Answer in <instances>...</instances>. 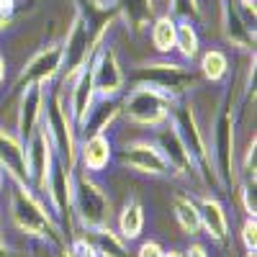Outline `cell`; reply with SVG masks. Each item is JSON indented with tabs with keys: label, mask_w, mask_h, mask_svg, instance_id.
<instances>
[{
	"label": "cell",
	"mask_w": 257,
	"mask_h": 257,
	"mask_svg": "<svg viewBox=\"0 0 257 257\" xmlns=\"http://www.w3.org/2000/svg\"><path fill=\"white\" fill-rule=\"evenodd\" d=\"M6 183H8V216L16 231H21L29 239L62 247L64 234L57 219L52 216L47 201L26 183H16V180H6Z\"/></svg>",
	"instance_id": "1"
},
{
	"label": "cell",
	"mask_w": 257,
	"mask_h": 257,
	"mask_svg": "<svg viewBox=\"0 0 257 257\" xmlns=\"http://www.w3.org/2000/svg\"><path fill=\"white\" fill-rule=\"evenodd\" d=\"M206 147L208 157L213 165V173L219 178L221 188H231L239 183V170H237V108L229 98L224 95L221 105L213 111L208 128H206Z\"/></svg>",
	"instance_id": "2"
},
{
	"label": "cell",
	"mask_w": 257,
	"mask_h": 257,
	"mask_svg": "<svg viewBox=\"0 0 257 257\" xmlns=\"http://www.w3.org/2000/svg\"><path fill=\"white\" fill-rule=\"evenodd\" d=\"M128 77H132V82L149 85V88L165 93L167 98H173V100L188 98L201 82L198 72H193L185 62H173L170 57L137 64Z\"/></svg>",
	"instance_id": "3"
},
{
	"label": "cell",
	"mask_w": 257,
	"mask_h": 257,
	"mask_svg": "<svg viewBox=\"0 0 257 257\" xmlns=\"http://www.w3.org/2000/svg\"><path fill=\"white\" fill-rule=\"evenodd\" d=\"M47 134L52 139V147H54V155L57 160H62L70 170L77 167V144H80V137H77V126L70 116V108H67V100H64V93L57 82L47 85V105H44V123Z\"/></svg>",
	"instance_id": "4"
},
{
	"label": "cell",
	"mask_w": 257,
	"mask_h": 257,
	"mask_svg": "<svg viewBox=\"0 0 257 257\" xmlns=\"http://www.w3.org/2000/svg\"><path fill=\"white\" fill-rule=\"evenodd\" d=\"M72 219L82 229L111 226L113 219L111 196L105 193L95 175H88L80 167H75L72 173Z\"/></svg>",
	"instance_id": "5"
},
{
	"label": "cell",
	"mask_w": 257,
	"mask_h": 257,
	"mask_svg": "<svg viewBox=\"0 0 257 257\" xmlns=\"http://www.w3.org/2000/svg\"><path fill=\"white\" fill-rule=\"evenodd\" d=\"M170 123L175 126L178 137L183 139L185 149L190 152V157L196 160L198 170H201V178L206 183H213L216 188L219 185V178L213 173V165H211V157H208V147H206V126L198 116V108L193 98H180L173 103V111H170Z\"/></svg>",
	"instance_id": "6"
},
{
	"label": "cell",
	"mask_w": 257,
	"mask_h": 257,
	"mask_svg": "<svg viewBox=\"0 0 257 257\" xmlns=\"http://www.w3.org/2000/svg\"><path fill=\"white\" fill-rule=\"evenodd\" d=\"M173 98H167L165 93L149 88V85L134 82L128 90L121 95V118L128 121L132 126L139 128H157L165 121H170V111H173Z\"/></svg>",
	"instance_id": "7"
},
{
	"label": "cell",
	"mask_w": 257,
	"mask_h": 257,
	"mask_svg": "<svg viewBox=\"0 0 257 257\" xmlns=\"http://www.w3.org/2000/svg\"><path fill=\"white\" fill-rule=\"evenodd\" d=\"M88 70L93 77V88L98 98H118L126 90V70L121 64V57L111 41H100L95 47Z\"/></svg>",
	"instance_id": "8"
},
{
	"label": "cell",
	"mask_w": 257,
	"mask_h": 257,
	"mask_svg": "<svg viewBox=\"0 0 257 257\" xmlns=\"http://www.w3.org/2000/svg\"><path fill=\"white\" fill-rule=\"evenodd\" d=\"M118 165L144 178H173V170L152 139H132L118 149Z\"/></svg>",
	"instance_id": "9"
},
{
	"label": "cell",
	"mask_w": 257,
	"mask_h": 257,
	"mask_svg": "<svg viewBox=\"0 0 257 257\" xmlns=\"http://www.w3.org/2000/svg\"><path fill=\"white\" fill-rule=\"evenodd\" d=\"M62 41H52V44L41 47L39 52H34L26 64L21 67L13 88L24 90L29 85H52L59 80L62 75Z\"/></svg>",
	"instance_id": "10"
},
{
	"label": "cell",
	"mask_w": 257,
	"mask_h": 257,
	"mask_svg": "<svg viewBox=\"0 0 257 257\" xmlns=\"http://www.w3.org/2000/svg\"><path fill=\"white\" fill-rule=\"evenodd\" d=\"M149 139L155 142V147L160 149V155L165 157V162L170 165V170H173V178H201V170L196 165V160L190 157V152L185 149L183 139L178 137L175 126L165 121L162 126L152 128V134H149Z\"/></svg>",
	"instance_id": "11"
},
{
	"label": "cell",
	"mask_w": 257,
	"mask_h": 257,
	"mask_svg": "<svg viewBox=\"0 0 257 257\" xmlns=\"http://www.w3.org/2000/svg\"><path fill=\"white\" fill-rule=\"evenodd\" d=\"M24 152H26V178H29V185L39 193H44V183L54 167V147H52V139L47 134V128L41 126L36 132L24 142Z\"/></svg>",
	"instance_id": "12"
},
{
	"label": "cell",
	"mask_w": 257,
	"mask_h": 257,
	"mask_svg": "<svg viewBox=\"0 0 257 257\" xmlns=\"http://www.w3.org/2000/svg\"><path fill=\"white\" fill-rule=\"evenodd\" d=\"M72 173L75 170H70L62 160H54V167L44 183V193H41V198L47 201L62 231H64V219L67 221L72 219Z\"/></svg>",
	"instance_id": "13"
},
{
	"label": "cell",
	"mask_w": 257,
	"mask_h": 257,
	"mask_svg": "<svg viewBox=\"0 0 257 257\" xmlns=\"http://www.w3.org/2000/svg\"><path fill=\"white\" fill-rule=\"evenodd\" d=\"M18 103H16V123L13 132L18 134L21 142H26L36 128L44 123V105H47V85H29V88L18 90Z\"/></svg>",
	"instance_id": "14"
},
{
	"label": "cell",
	"mask_w": 257,
	"mask_h": 257,
	"mask_svg": "<svg viewBox=\"0 0 257 257\" xmlns=\"http://www.w3.org/2000/svg\"><path fill=\"white\" fill-rule=\"evenodd\" d=\"M221 31L231 47L242 52L254 49V21L234 0H221Z\"/></svg>",
	"instance_id": "15"
},
{
	"label": "cell",
	"mask_w": 257,
	"mask_h": 257,
	"mask_svg": "<svg viewBox=\"0 0 257 257\" xmlns=\"http://www.w3.org/2000/svg\"><path fill=\"white\" fill-rule=\"evenodd\" d=\"M113 139L108 134H90L82 137L77 144V167L85 170L88 175H100L105 167L113 162Z\"/></svg>",
	"instance_id": "16"
},
{
	"label": "cell",
	"mask_w": 257,
	"mask_h": 257,
	"mask_svg": "<svg viewBox=\"0 0 257 257\" xmlns=\"http://www.w3.org/2000/svg\"><path fill=\"white\" fill-rule=\"evenodd\" d=\"M0 167L8 180L16 183H26V152H24V142L18 139V134L13 128H8L6 123H0Z\"/></svg>",
	"instance_id": "17"
},
{
	"label": "cell",
	"mask_w": 257,
	"mask_h": 257,
	"mask_svg": "<svg viewBox=\"0 0 257 257\" xmlns=\"http://www.w3.org/2000/svg\"><path fill=\"white\" fill-rule=\"evenodd\" d=\"M196 203H198V216H201V231L208 234L211 242L226 244L229 237H231L226 206H224L216 196H201Z\"/></svg>",
	"instance_id": "18"
},
{
	"label": "cell",
	"mask_w": 257,
	"mask_h": 257,
	"mask_svg": "<svg viewBox=\"0 0 257 257\" xmlns=\"http://www.w3.org/2000/svg\"><path fill=\"white\" fill-rule=\"evenodd\" d=\"M121 118V95L118 98H95L93 108L77 126V137H90V134H108L113 123Z\"/></svg>",
	"instance_id": "19"
},
{
	"label": "cell",
	"mask_w": 257,
	"mask_h": 257,
	"mask_svg": "<svg viewBox=\"0 0 257 257\" xmlns=\"http://www.w3.org/2000/svg\"><path fill=\"white\" fill-rule=\"evenodd\" d=\"M118 18L126 24L128 34H142L149 29V24L157 16L155 0H113Z\"/></svg>",
	"instance_id": "20"
},
{
	"label": "cell",
	"mask_w": 257,
	"mask_h": 257,
	"mask_svg": "<svg viewBox=\"0 0 257 257\" xmlns=\"http://www.w3.org/2000/svg\"><path fill=\"white\" fill-rule=\"evenodd\" d=\"M82 237L90 242L98 257H132L126 239L111 226H95V229H82Z\"/></svg>",
	"instance_id": "21"
},
{
	"label": "cell",
	"mask_w": 257,
	"mask_h": 257,
	"mask_svg": "<svg viewBox=\"0 0 257 257\" xmlns=\"http://www.w3.org/2000/svg\"><path fill=\"white\" fill-rule=\"evenodd\" d=\"M144 206L139 198H126L121 211H118V216H116V226H118V234L126 239V242H134L142 237V231H144Z\"/></svg>",
	"instance_id": "22"
},
{
	"label": "cell",
	"mask_w": 257,
	"mask_h": 257,
	"mask_svg": "<svg viewBox=\"0 0 257 257\" xmlns=\"http://www.w3.org/2000/svg\"><path fill=\"white\" fill-rule=\"evenodd\" d=\"M175 29H178V21L170 13L155 16V21L149 24V39H152V47L160 57L175 54Z\"/></svg>",
	"instance_id": "23"
},
{
	"label": "cell",
	"mask_w": 257,
	"mask_h": 257,
	"mask_svg": "<svg viewBox=\"0 0 257 257\" xmlns=\"http://www.w3.org/2000/svg\"><path fill=\"white\" fill-rule=\"evenodd\" d=\"M198 57H201L198 59V75H201V80H206L211 85H219V82H224L229 77L231 64H229V57H226L224 49L211 47V49H206Z\"/></svg>",
	"instance_id": "24"
},
{
	"label": "cell",
	"mask_w": 257,
	"mask_h": 257,
	"mask_svg": "<svg viewBox=\"0 0 257 257\" xmlns=\"http://www.w3.org/2000/svg\"><path fill=\"white\" fill-rule=\"evenodd\" d=\"M173 216H175L183 234H188V237H198L201 234V216H198L196 198L185 196V193H175L173 196Z\"/></svg>",
	"instance_id": "25"
},
{
	"label": "cell",
	"mask_w": 257,
	"mask_h": 257,
	"mask_svg": "<svg viewBox=\"0 0 257 257\" xmlns=\"http://www.w3.org/2000/svg\"><path fill=\"white\" fill-rule=\"evenodd\" d=\"M175 52L180 54L183 62H193L201 54V34L198 26L190 21H178L175 29Z\"/></svg>",
	"instance_id": "26"
},
{
	"label": "cell",
	"mask_w": 257,
	"mask_h": 257,
	"mask_svg": "<svg viewBox=\"0 0 257 257\" xmlns=\"http://www.w3.org/2000/svg\"><path fill=\"white\" fill-rule=\"evenodd\" d=\"M170 3V16L175 21H190V24H198L203 8H201V0H167Z\"/></svg>",
	"instance_id": "27"
},
{
	"label": "cell",
	"mask_w": 257,
	"mask_h": 257,
	"mask_svg": "<svg viewBox=\"0 0 257 257\" xmlns=\"http://www.w3.org/2000/svg\"><path fill=\"white\" fill-rule=\"evenodd\" d=\"M242 175L244 180H254V170H257V139L252 137L244 147V160H242Z\"/></svg>",
	"instance_id": "28"
},
{
	"label": "cell",
	"mask_w": 257,
	"mask_h": 257,
	"mask_svg": "<svg viewBox=\"0 0 257 257\" xmlns=\"http://www.w3.org/2000/svg\"><path fill=\"white\" fill-rule=\"evenodd\" d=\"M242 244H244V252L257 249V221H254V216H247L244 224H242Z\"/></svg>",
	"instance_id": "29"
},
{
	"label": "cell",
	"mask_w": 257,
	"mask_h": 257,
	"mask_svg": "<svg viewBox=\"0 0 257 257\" xmlns=\"http://www.w3.org/2000/svg\"><path fill=\"white\" fill-rule=\"evenodd\" d=\"M239 198H242L244 213H247V216H254V213H257V201H254V180H244V183H242V188H239Z\"/></svg>",
	"instance_id": "30"
},
{
	"label": "cell",
	"mask_w": 257,
	"mask_h": 257,
	"mask_svg": "<svg viewBox=\"0 0 257 257\" xmlns=\"http://www.w3.org/2000/svg\"><path fill=\"white\" fill-rule=\"evenodd\" d=\"M67 249H70V254H72V257H98V254H95V249L90 247V242L85 239L82 234H77V237H72V239H70Z\"/></svg>",
	"instance_id": "31"
},
{
	"label": "cell",
	"mask_w": 257,
	"mask_h": 257,
	"mask_svg": "<svg viewBox=\"0 0 257 257\" xmlns=\"http://www.w3.org/2000/svg\"><path fill=\"white\" fill-rule=\"evenodd\" d=\"M162 244L160 242H155V239H147V242H142L139 244V249H137V257H162Z\"/></svg>",
	"instance_id": "32"
},
{
	"label": "cell",
	"mask_w": 257,
	"mask_h": 257,
	"mask_svg": "<svg viewBox=\"0 0 257 257\" xmlns=\"http://www.w3.org/2000/svg\"><path fill=\"white\" fill-rule=\"evenodd\" d=\"M183 257H208V249H206V244H201V242H190V244L185 247Z\"/></svg>",
	"instance_id": "33"
},
{
	"label": "cell",
	"mask_w": 257,
	"mask_h": 257,
	"mask_svg": "<svg viewBox=\"0 0 257 257\" xmlns=\"http://www.w3.org/2000/svg\"><path fill=\"white\" fill-rule=\"evenodd\" d=\"M16 11V0H0V13L3 16H13Z\"/></svg>",
	"instance_id": "34"
},
{
	"label": "cell",
	"mask_w": 257,
	"mask_h": 257,
	"mask_svg": "<svg viewBox=\"0 0 257 257\" xmlns=\"http://www.w3.org/2000/svg\"><path fill=\"white\" fill-rule=\"evenodd\" d=\"M6 80H8V64H6V57L0 54V88L6 85Z\"/></svg>",
	"instance_id": "35"
},
{
	"label": "cell",
	"mask_w": 257,
	"mask_h": 257,
	"mask_svg": "<svg viewBox=\"0 0 257 257\" xmlns=\"http://www.w3.org/2000/svg\"><path fill=\"white\" fill-rule=\"evenodd\" d=\"M11 24H13V16H3V13H0V31H6Z\"/></svg>",
	"instance_id": "36"
},
{
	"label": "cell",
	"mask_w": 257,
	"mask_h": 257,
	"mask_svg": "<svg viewBox=\"0 0 257 257\" xmlns=\"http://www.w3.org/2000/svg\"><path fill=\"white\" fill-rule=\"evenodd\" d=\"M57 257H72V254H70V249H67V244L57 247Z\"/></svg>",
	"instance_id": "37"
},
{
	"label": "cell",
	"mask_w": 257,
	"mask_h": 257,
	"mask_svg": "<svg viewBox=\"0 0 257 257\" xmlns=\"http://www.w3.org/2000/svg\"><path fill=\"white\" fill-rule=\"evenodd\" d=\"M162 257H183V252H180V249H165Z\"/></svg>",
	"instance_id": "38"
},
{
	"label": "cell",
	"mask_w": 257,
	"mask_h": 257,
	"mask_svg": "<svg viewBox=\"0 0 257 257\" xmlns=\"http://www.w3.org/2000/svg\"><path fill=\"white\" fill-rule=\"evenodd\" d=\"M8 178H6V173H3V167H0V190H3V183H6Z\"/></svg>",
	"instance_id": "39"
},
{
	"label": "cell",
	"mask_w": 257,
	"mask_h": 257,
	"mask_svg": "<svg viewBox=\"0 0 257 257\" xmlns=\"http://www.w3.org/2000/svg\"><path fill=\"white\" fill-rule=\"evenodd\" d=\"M244 257H254V252H244Z\"/></svg>",
	"instance_id": "40"
}]
</instances>
